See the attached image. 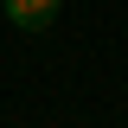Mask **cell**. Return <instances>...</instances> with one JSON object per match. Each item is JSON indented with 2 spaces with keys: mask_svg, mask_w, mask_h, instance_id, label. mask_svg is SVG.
<instances>
[{
  "mask_svg": "<svg viewBox=\"0 0 128 128\" xmlns=\"http://www.w3.org/2000/svg\"><path fill=\"white\" fill-rule=\"evenodd\" d=\"M58 6H64V0H0V13L13 19L19 32H45L51 19H58Z\"/></svg>",
  "mask_w": 128,
  "mask_h": 128,
  "instance_id": "obj_1",
  "label": "cell"
}]
</instances>
